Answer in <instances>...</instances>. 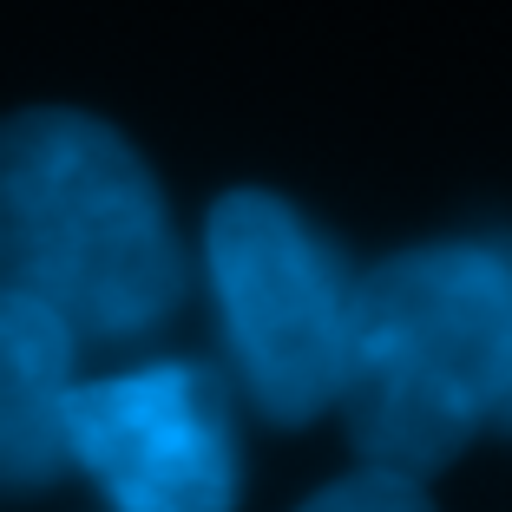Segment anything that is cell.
<instances>
[{"mask_svg": "<svg viewBox=\"0 0 512 512\" xmlns=\"http://www.w3.org/2000/svg\"><path fill=\"white\" fill-rule=\"evenodd\" d=\"M79 388V342L40 302L0 289V499H33L73 473L66 401Z\"/></svg>", "mask_w": 512, "mask_h": 512, "instance_id": "cell-5", "label": "cell"}, {"mask_svg": "<svg viewBox=\"0 0 512 512\" xmlns=\"http://www.w3.org/2000/svg\"><path fill=\"white\" fill-rule=\"evenodd\" d=\"M66 447L112 512H237L243 447L211 362H145L79 381Z\"/></svg>", "mask_w": 512, "mask_h": 512, "instance_id": "cell-4", "label": "cell"}, {"mask_svg": "<svg viewBox=\"0 0 512 512\" xmlns=\"http://www.w3.org/2000/svg\"><path fill=\"white\" fill-rule=\"evenodd\" d=\"M512 401V243H421L355 276L342 407L362 467L427 480Z\"/></svg>", "mask_w": 512, "mask_h": 512, "instance_id": "cell-2", "label": "cell"}, {"mask_svg": "<svg viewBox=\"0 0 512 512\" xmlns=\"http://www.w3.org/2000/svg\"><path fill=\"white\" fill-rule=\"evenodd\" d=\"M204 276L217 296L237 388L276 427L322 421L342 394L355 276L296 204L230 191L204 224Z\"/></svg>", "mask_w": 512, "mask_h": 512, "instance_id": "cell-3", "label": "cell"}, {"mask_svg": "<svg viewBox=\"0 0 512 512\" xmlns=\"http://www.w3.org/2000/svg\"><path fill=\"white\" fill-rule=\"evenodd\" d=\"M499 434H512V401H506V407H499Z\"/></svg>", "mask_w": 512, "mask_h": 512, "instance_id": "cell-7", "label": "cell"}, {"mask_svg": "<svg viewBox=\"0 0 512 512\" xmlns=\"http://www.w3.org/2000/svg\"><path fill=\"white\" fill-rule=\"evenodd\" d=\"M0 289L60 316L79 348L145 342L184 309L191 263L165 191L106 119H0Z\"/></svg>", "mask_w": 512, "mask_h": 512, "instance_id": "cell-1", "label": "cell"}, {"mask_svg": "<svg viewBox=\"0 0 512 512\" xmlns=\"http://www.w3.org/2000/svg\"><path fill=\"white\" fill-rule=\"evenodd\" d=\"M302 512H434L421 493V480H401V473H381V467H362L348 480L322 486Z\"/></svg>", "mask_w": 512, "mask_h": 512, "instance_id": "cell-6", "label": "cell"}]
</instances>
